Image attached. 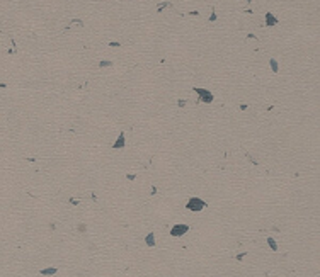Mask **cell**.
Instances as JSON below:
<instances>
[{"mask_svg":"<svg viewBox=\"0 0 320 277\" xmlns=\"http://www.w3.org/2000/svg\"><path fill=\"white\" fill-rule=\"evenodd\" d=\"M269 66H271L272 73H277V72H279V65H277V61L274 60V58H271V60H269Z\"/></svg>","mask_w":320,"mask_h":277,"instance_id":"cell-8","label":"cell"},{"mask_svg":"<svg viewBox=\"0 0 320 277\" xmlns=\"http://www.w3.org/2000/svg\"><path fill=\"white\" fill-rule=\"evenodd\" d=\"M99 66L100 68H106V66H112V61H109V60H102L99 63Z\"/></svg>","mask_w":320,"mask_h":277,"instance_id":"cell-10","label":"cell"},{"mask_svg":"<svg viewBox=\"0 0 320 277\" xmlns=\"http://www.w3.org/2000/svg\"><path fill=\"white\" fill-rule=\"evenodd\" d=\"M209 22H213V20H216V12H211V15H209Z\"/></svg>","mask_w":320,"mask_h":277,"instance_id":"cell-12","label":"cell"},{"mask_svg":"<svg viewBox=\"0 0 320 277\" xmlns=\"http://www.w3.org/2000/svg\"><path fill=\"white\" fill-rule=\"evenodd\" d=\"M56 272H58L56 267H46V269H41L39 274H41V275H54Z\"/></svg>","mask_w":320,"mask_h":277,"instance_id":"cell-7","label":"cell"},{"mask_svg":"<svg viewBox=\"0 0 320 277\" xmlns=\"http://www.w3.org/2000/svg\"><path fill=\"white\" fill-rule=\"evenodd\" d=\"M145 243H146V247H155V245H157V241H155V233H153V231L146 233Z\"/></svg>","mask_w":320,"mask_h":277,"instance_id":"cell-6","label":"cell"},{"mask_svg":"<svg viewBox=\"0 0 320 277\" xmlns=\"http://www.w3.org/2000/svg\"><path fill=\"white\" fill-rule=\"evenodd\" d=\"M78 230H80V233H85V224H80Z\"/></svg>","mask_w":320,"mask_h":277,"instance_id":"cell-13","label":"cell"},{"mask_svg":"<svg viewBox=\"0 0 320 277\" xmlns=\"http://www.w3.org/2000/svg\"><path fill=\"white\" fill-rule=\"evenodd\" d=\"M165 7H170V3L169 2H163V3H158V12H162V10H165Z\"/></svg>","mask_w":320,"mask_h":277,"instance_id":"cell-11","label":"cell"},{"mask_svg":"<svg viewBox=\"0 0 320 277\" xmlns=\"http://www.w3.org/2000/svg\"><path fill=\"white\" fill-rule=\"evenodd\" d=\"M194 92L197 94V97H199L201 102H204V104H211L214 100L213 92L208 90V89H203V87H194Z\"/></svg>","mask_w":320,"mask_h":277,"instance_id":"cell-2","label":"cell"},{"mask_svg":"<svg viewBox=\"0 0 320 277\" xmlns=\"http://www.w3.org/2000/svg\"><path fill=\"white\" fill-rule=\"evenodd\" d=\"M264 19H266V26H269V27L276 26V24L279 22V20H277V17H276L274 14H272V12H267V14H266V17H264Z\"/></svg>","mask_w":320,"mask_h":277,"instance_id":"cell-5","label":"cell"},{"mask_svg":"<svg viewBox=\"0 0 320 277\" xmlns=\"http://www.w3.org/2000/svg\"><path fill=\"white\" fill-rule=\"evenodd\" d=\"M206 208V202L201 197H189L187 202H186V209L191 213H199Z\"/></svg>","mask_w":320,"mask_h":277,"instance_id":"cell-1","label":"cell"},{"mask_svg":"<svg viewBox=\"0 0 320 277\" xmlns=\"http://www.w3.org/2000/svg\"><path fill=\"white\" fill-rule=\"evenodd\" d=\"M267 245H269V248H271L272 252H277V243H276L274 238L269 236V238H267Z\"/></svg>","mask_w":320,"mask_h":277,"instance_id":"cell-9","label":"cell"},{"mask_svg":"<svg viewBox=\"0 0 320 277\" xmlns=\"http://www.w3.org/2000/svg\"><path fill=\"white\" fill-rule=\"evenodd\" d=\"M124 146H126V133L119 131L117 138L114 140V143H112V150H123Z\"/></svg>","mask_w":320,"mask_h":277,"instance_id":"cell-4","label":"cell"},{"mask_svg":"<svg viewBox=\"0 0 320 277\" xmlns=\"http://www.w3.org/2000/svg\"><path fill=\"white\" fill-rule=\"evenodd\" d=\"M189 231V226L186 223H179V224H174L170 228V236H174V238H180V236H184Z\"/></svg>","mask_w":320,"mask_h":277,"instance_id":"cell-3","label":"cell"}]
</instances>
